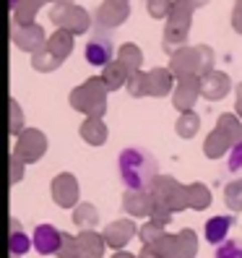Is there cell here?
Here are the masks:
<instances>
[{
    "label": "cell",
    "instance_id": "6da1fadb",
    "mask_svg": "<svg viewBox=\"0 0 242 258\" xmlns=\"http://www.w3.org/2000/svg\"><path fill=\"white\" fill-rule=\"evenodd\" d=\"M117 170H120V180L125 183L128 190H148L154 185V180L159 177L156 159L138 146H128L120 151Z\"/></svg>",
    "mask_w": 242,
    "mask_h": 258
},
{
    "label": "cell",
    "instance_id": "7a4b0ae2",
    "mask_svg": "<svg viewBox=\"0 0 242 258\" xmlns=\"http://www.w3.org/2000/svg\"><path fill=\"white\" fill-rule=\"evenodd\" d=\"M214 50L208 44H193V47H180L175 55H170V71L175 73V79H185V76H208L214 68Z\"/></svg>",
    "mask_w": 242,
    "mask_h": 258
},
{
    "label": "cell",
    "instance_id": "3957f363",
    "mask_svg": "<svg viewBox=\"0 0 242 258\" xmlns=\"http://www.w3.org/2000/svg\"><path fill=\"white\" fill-rule=\"evenodd\" d=\"M193 11L195 6L190 0H175L172 11L167 16V26H164L162 34V50L175 55L180 47H185L188 34H190V24H193Z\"/></svg>",
    "mask_w": 242,
    "mask_h": 258
},
{
    "label": "cell",
    "instance_id": "277c9868",
    "mask_svg": "<svg viewBox=\"0 0 242 258\" xmlns=\"http://www.w3.org/2000/svg\"><path fill=\"white\" fill-rule=\"evenodd\" d=\"M107 92L102 76H92L81 86H75L70 92V107L84 112L86 117H104L107 112Z\"/></svg>",
    "mask_w": 242,
    "mask_h": 258
},
{
    "label": "cell",
    "instance_id": "5b68a950",
    "mask_svg": "<svg viewBox=\"0 0 242 258\" xmlns=\"http://www.w3.org/2000/svg\"><path fill=\"white\" fill-rule=\"evenodd\" d=\"M50 21L57 29L70 32L73 37L89 32V26H92V16H89V11L81 8V6H75V3H55L50 8Z\"/></svg>",
    "mask_w": 242,
    "mask_h": 258
},
{
    "label": "cell",
    "instance_id": "8992f818",
    "mask_svg": "<svg viewBox=\"0 0 242 258\" xmlns=\"http://www.w3.org/2000/svg\"><path fill=\"white\" fill-rule=\"evenodd\" d=\"M148 190H151V196H154V201L162 204V206H167L172 214L175 211L188 209V185H180L177 180L170 177V175H159Z\"/></svg>",
    "mask_w": 242,
    "mask_h": 258
},
{
    "label": "cell",
    "instance_id": "52a82bcc",
    "mask_svg": "<svg viewBox=\"0 0 242 258\" xmlns=\"http://www.w3.org/2000/svg\"><path fill=\"white\" fill-rule=\"evenodd\" d=\"M162 258H195L198 253V237L193 230H183L177 235H164L154 248Z\"/></svg>",
    "mask_w": 242,
    "mask_h": 258
},
{
    "label": "cell",
    "instance_id": "ba28073f",
    "mask_svg": "<svg viewBox=\"0 0 242 258\" xmlns=\"http://www.w3.org/2000/svg\"><path fill=\"white\" fill-rule=\"evenodd\" d=\"M13 154H16L24 164L39 162L44 154H47V136H44L39 128H26L19 139H16Z\"/></svg>",
    "mask_w": 242,
    "mask_h": 258
},
{
    "label": "cell",
    "instance_id": "9c48e42d",
    "mask_svg": "<svg viewBox=\"0 0 242 258\" xmlns=\"http://www.w3.org/2000/svg\"><path fill=\"white\" fill-rule=\"evenodd\" d=\"M11 39L21 52H39L44 44H47V37H44V29L39 24H13L11 21Z\"/></svg>",
    "mask_w": 242,
    "mask_h": 258
},
{
    "label": "cell",
    "instance_id": "30bf717a",
    "mask_svg": "<svg viewBox=\"0 0 242 258\" xmlns=\"http://www.w3.org/2000/svg\"><path fill=\"white\" fill-rule=\"evenodd\" d=\"M52 201L60 209H75L78 206V180H75L70 172H60L52 180Z\"/></svg>",
    "mask_w": 242,
    "mask_h": 258
},
{
    "label": "cell",
    "instance_id": "8fae6325",
    "mask_svg": "<svg viewBox=\"0 0 242 258\" xmlns=\"http://www.w3.org/2000/svg\"><path fill=\"white\" fill-rule=\"evenodd\" d=\"M201 97V79L198 76H185V79H177V86L172 92V104L180 112H190L195 107V102Z\"/></svg>",
    "mask_w": 242,
    "mask_h": 258
},
{
    "label": "cell",
    "instance_id": "7c38bea8",
    "mask_svg": "<svg viewBox=\"0 0 242 258\" xmlns=\"http://www.w3.org/2000/svg\"><path fill=\"white\" fill-rule=\"evenodd\" d=\"M34 250L42 253V255H57L60 253V245H63V232L52 224H37L34 227Z\"/></svg>",
    "mask_w": 242,
    "mask_h": 258
},
{
    "label": "cell",
    "instance_id": "4fadbf2b",
    "mask_svg": "<svg viewBox=\"0 0 242 258\" xmlns=\"http://www.w3.org/2000/svg\"><path fill=\"white\" fill-rule=\"evenodd\" d=\"M138 232H141V230H138V227H135L130 219H115V222H110L107 227H104L102 235H104V240H107L110 248L123 250Z\"/></svg>",
    "mask_w": 242,
    "mask_h": 258
},
{
    "label": "cell",
    "instance_id": "5bb4252c",
    "mask_svg": "<svg viewBox=\"0 0 242 258\" xmlns=\"http://www.w3.org/2000/svg\"><path fill=\"white\" fill-rule=\"evenodd\" d=\"M97 24L104 29H117L120 24H125L130 16V6L128 3H117V0H104L97 8Z\"/></svg>",
    "mask_w": 242,
    "mask_h": 258
},
{
    "label": "cell",
    "instance_id": "9a60e30c",
    "mask_svg": "<svg viewBox=\"0 0 242 258\" xmlns=\"http://www.w3.org/2000/svg\"><path fill=\"white\" fill-rule=\"evenodd\" d=\"M229 86L232 81L224 71H211L208 76L201 79V97H206L208 102H219L229 94Z\"/></svg>",
    "mask_w": 242,
    "mask_h": 258
},
{
    "label": "cell",
    "instance_id": "2e32d148",
    "mask_svg": "<svg viewBox=\"0 0 242 258\" xmlns=\"http://www.w3.org/2000/svg\"><path fill=\"white\" fill-rule=\"evenodd\" d=\"M123 211H128L130 217H148L154 211V196L151 190H128L123 196Z\"/></svg>",
    "mask_w": 242,
    "mask_h": 258
},
{
    "label": "cell",
    "instance_id": "e0dca14e",
    "mask_svg": "<svg viewBox=\"0 0 242 258\" xmlns=\"http://www.w3.org/2000/svg\"><path fill=\"white\" fill-rule=\"evenodd\" d=\"M84 55H86V63L89 66L104 68V66L112 63L115 50H112V42L107 37H92V39H89V44H86V50H84Z\"/></svg>",
    "mask_w": 242,
    "mask_h": 258
},
{
    "label": "cell",
    "instance_id": "ac0fdd59",
    "mask_svg": "<svg viewBox=\"0 0 242 258\" xmlns=\"http://www.w3.org/2000/svg\"><path fill=\"white\" fill-rule=\"evenodd\" d=\"M146 79H148V97H167L177 86L175 73L170 68H151Z\"/></svg>",
    "mask_w": 242,
    "mask_h": 258
},
{
    "label": "cell",
    "instance_id": "d6986e66",
    "mask_svg": "<svg viewBox=\"0 0 242 258\" xmlns=\"http://www.w3.org/2000/svg\"><path fill=\"white\" fill-rule=\"evenodd\" d=\"M234 227V217L229 214H219V217H211L203 227V235L206 240L211 242V245H221V242H226V235H229V230Z\"/></svg>",
    "mask_w": 242,
    "mask_h": 258
},
{
    "label": "cell",
    "instance_id": "ffe728a7",
    "mask_svg": "<svg viewBox=\"0 0 242 258\" xmlns=\"http://www.w3.org/2000/svg\"><path fill=\"white\" fill-rule=\"evenodd\" d=\"M78 133H81V139L86 144H92V146H102L104 141H107V136H110L104 117H86L81 123V128H78Z\"/></svg>",
    "mask_w": 242,
    "mask_h": 258
},
{
    "label": "cell",
    "instance_id": "44dd1931",
    "mask_svg": "<svg viewBox=\"0 0 242 258\" xmlns=\"http://www.w3.org/2000/svg\"><path fill=\"white\" fill-rule=\"evenodd\" d=\"M75 245H78V253H89V255L102 258L107 240H104V235H99L94 230H81L78 235H75ZM78 253H75V255H78Z\"/></svg>",
    "mask_w": 242,
    "mask_h": 258
},
{
    "label": "cell",
    "instance_id": "7402d4cb",
    "mask_svg": "<svg viewBox=\"0 0 242 258\" xmlns=\"http://www.w3.org/2000/svg\"><path fill=\"white\" fill-rule=\"evenodd\" d=\"M128 79H130V73H128V68L120 63V60H112V63L104 66V71H102V81H104V86H107L110 92H117V89L128 86Z\"/></svg>",
    "mask_w": 242,
    "mask_h": 258
},
{
    "label": "cell",
    "instance_id": "603a6c76",
    "mask_svg": "<svg viewBox=\"0 0 242 258\" xmlns=\"http://www.w3.org/2000/svg\"><path fill=\"white\" fill-rule=\"evenodd\" d=\"M232 149H234L232 141L226 139L219 128L211 131V133L206 136V141H203V154H206L208 159H219V157H224L226 151H232Z\"/></svg>",
    "mask_w": 242,
    "mask_h": 258
},
{
    "label": "cell",
    "instance_id": "cb8c5ba5",
    "mask_svg": "<svg viewBox=\"0 0 242 258\" xmlns=\"http://www.w3.org/2000/svg\"><path fill=\"white\" fill-rule=\"evenodd\" d=\"M117 60L128 68V73H138L141 66H143V52L138 44H133V42H125V44H120V50H117Z\"/></svg>",
    "mask_w": 242,
    "mask_h": 258
},
{
    "label": "cell",
    "instance_id": "d4e9b609",
    "mask_svg": "<svg viewBox=\"0 0 242 258\" xmlns=\"http://www.w3.org/2000/svg\"><path fill=\"white\" fill-rule=\"evenodd\" d=\"M8 248H11V258H24V253H29V248H34V242L24 235V230L19 227V222H16V219H11Z\"/></svg>",
    "mask_w": 242,
    "mask_h": 258
},
{
    "label": "cell",
    "instance_id": "484cf974",
    "mask_svg": "<svg viewBox=\"0 0 242 258\" xmlns=\"http://www.w3.org/2000/svg\"><path fill=\"white\" fill-rule=\"evenodd\" d=\"M47 50L55 52L60 60H65L73 52V34L65 32V29H55V34L47 37Z\"/></svg>",
    "mask_w": 242,
    "mask_h": 258
},
{
    "label": "cell",
    "instance_id": "4316f807",
    "mask_svg": "<svg viewBox=\"0 0 242 258\" xmlns=\"http://www.w3.org/2000/svg\"><path fill=\"white\" fill-rule=\"evenodd\" d=\"M97 222H99V211H97L94 204L84 201V204H78L73 209V224L78 227V230H94Z\"/></svg>",
    "mask_w": 242,
    "mask_h": 258
},
{
    "label": "cell",
    "instance_id": "83f0119b",
    "mask_svg": "<svg viewBox=\"0 0 242 258\" xmlns=\"http://www.w3.org/2000/svg\"><path fill=\"white\" fill-rule=\"evenodd\" d=\"M216 128L226 136V139L232 141V146L242 144V120H239L237 115H229V112L219 115V120H216Z\"/></svg>",
    "mask_w": 242,
    "mask_h": 258
},
{
    "label": "cell",
    "instance_id": "f1b7e54d",
    "mask_svg": "<svg viewBox=\"0 0 242 258\" xmlns=\"http://www.w3.org/2000/svg\"><path fill=\"white\" fill-rule=\"evenodd\" d=\"M60 66H63V60H60L55 52H50V50H47V44H44L39 52L32 55V68L39 71V73H52V71H57Z\"/></svg>",
    "mask_w": 242,
    "mask_h": 258
},
{
    "label": "cell",
    "instance_id": "f546056e",
    "mask_svg": "<svg viewBox=\"0 0 242 258\" xmlns=\"http://www.w3.org/2000/svg\"><path fill=\"white\" fill-rule=\"evenodd\" d=\"M211 206V190L203 183H190L188 185V209L203 211Z\"/></svg>",
    "mask_w": 242,
    "mask_h": 258
},
{
    "label": "cell",
    "instance_id": "4dcf8cb0",
    "mask_svg": "<svg viewBox=\"0 0 242 258\" xmlns=\"http://www.w3.org/2000/svg\"><path fill=\"white\" fill-rule=\"evenodd\" d=\"M198 128H201V117L195 115L193 110L190 112H180L177 123H175V131H177L180 139H193V136L198 133Z\"/></svg>",
    "mask_w": 242,
    "mask_h": 258
},
{
    "label": "cell",
    "instance_id": "1f68e13d",
    "mask_svg": "<svg viewBox=\"0 0 242 258\" xmlns=\"http://www.w3.org/2000/svg\"><path fill=\"white\" fill-rule=\"evenodd\" d=\"M42 6V0H19L13 8V24H34V16Z\"/></svg>",
    "mask_w": 242,
    "mask_h": 258
},
{
    "label": "cell",
    "instance_id": "d6a6232c",
    "mask_svg": "<svg viewBox=\"0 0 242 258\" xmlns=\"http://www.w3.org/2000/svg\"><path fill=\"white\" fill-rule=\"evenodd\" d=\"M164 235H167V232H164V224H159V222H154V219H148V222L141 227V232H138L143 248H156L159 240H162Z\"/></svg>",
    "mask_w": 242,
    "mask_h": 258
},
{
    "label": "cell",
    "instance_id": "836d02e7",
    "mask_svg": "<svg viewBox=\"0 0 242 258\" xmlns=\"http://www.w3.org/2000/svg\"><path fill=\"white\" fill-rule=\"evenodd\" d=\"M224 204L229 206V211H242V177L224 188Z\"/></svg>",
    "mask_w": 242,
    "mask_h": 258
},
{
    "label": "cell",
    "instance_id": "e575fe53",
    "mask_svg": "<svg viewBox=\"0 0 242 258\" xmlns=\"http://www.w3.org/2000/svg\"><path fill=\"white\" fill-rule=\"evenodd\" d=\"M128 94L135 97V99H141V97H148V79H146V73L138 71V73H133L130 79H128Z\"/></svg>",
    "mask_w": 242,
    "mask_h": 258
},
{
    "label": "cell",
    "instance_id": "d590c367",
    "mask_svg": "<svg viewBox=\"0 0 242 258\" xmlns=\"http://www.w3.org/2000/svg\"><path fill=\"white\" fill-rule=\"evenodd\" d=\"M8 107H11V123H8V133L19 139V136L26 131V128H24V112H21L19 102L13 99V97H11V102H8Z\"/></svg>",
    "mask_w": 242,
    "mask_h": 258
},
{
    "label": "cell",
    "instance_id": "8d00e7d4",
    "mask_svg": "<svg viewBox=\"0 0 242 258\" xmlns=\"http://www.w3.org/2000/svg\"><path fill=\"white\" fill-rule=\"evenodd\" d=\"M175 0H146V8H148V16L151 19H167L170 11H172Z\"/></svg>",
    "mask_w": 242,
    "mask_h": 258
},
{
    "label": "cell",
    "instance_id": "74e56055",
    "mask_svg": "<svg viewBox=\"0 0 242 258\" xmlns=\"http://www.w3.org/2000/svg\"><path fill=\"white\" fill-rule=\"evenodd\" d=\"M214 258H242V242H237V240L221 242L214 253Z\"/></svg>",
    "mask_w": 242,
    "mask_h": 258
},
{
    "label": "cell",
    "instance_id": "f35d334b",
    "mask_svg": "<svg viewBox=\"0 0 242 258\" xmlns=\"http://www.w3.org/2000/svg\"><path fill=\"white\" fill-rule=\"evenodd\" d=\"M151 219L167 227V224L172 222V211H170L167 206H162V204H156V201H154V211H151Z\"/></svg>",
    "mask_w": 242,
    "mask_h": 258
},
{
    "label": "cell",
    "instance_id": "ab89813d",
    "mask_svg": "<svg viewBox=\"0 0 242 258\" xmlns=\"http://www.w3.org/2000/svg\"><path fill=\"white\" fill-rule=\"evenodd\" d=\"M21 177H24V162H21L16 154H13V151H11V183L16 185Z\"/></svg>",
    "mask_w": 242,
    "mask_h": 258
},
{
    "label": "cell",
    "instance_id": "60d3db41",
    "mask_svg": "<svg viewBox=\"0 0 242 258\" xmlns=\"http://www.w3.org/2000/svg\"><path fill=\"white\" fill-rule=\"evenodd\" d=\"M229 172H239L242 170V144H237L232 151H229V167H226Z\"/></svg>",
    "mask_w": 242,
    "mask_h": 258
},
{
    "label": "cell",
    "instance_id": "b9f144b4",
    "mask_svg": "<svg viewBox=\"0 0 242 258\" xmlns=\"http://www.w3.org/2000/svg\"><path fill=\"white\" fill-rule=\"evenodd\" d=\"M232 29L237 34H242V0H234V8H232Z\"/></svg>",
    "mask_w": 242,
    "mask_h": 258
},
{
    "label": "cell",
    "instance_id": "7bdbcfd3",
    "mask_svg": "<svg viewBox=\"0 0 242 258\" xmlns=\"http://www.w3.org/2000/svg\"><path fill=\"white\" fill-rule=\"evenodd\" d=\"M234 110H237V117L242 120V84H237V99H234Z\"/></svg>",
    "mask_w": 242,
    "mask_h": 258
},
{
    "label": "cell",
    "instance_id": "ee69618b",
    "mask_svg": "<svg viewBox=\"0 0 242 258\" xmlns=\"http://www.w3.org/2000/svg\"><path fill=\"white\" fill-rule=\"evenodd\" d=\"M138 258H162V255H159L154 248H143V250L138 253Z\"/></svg>",
    "mask_w": 242,
    "mask_h": 258
},
{
    "label": "cell",
    "instance_id": "f6af8a7d",
    "mask_svg": "<svg viewBox=\"0 0 242 258\" xmlns=\"http://www.w3.org/2000/svg\"><path fill=\"white\" fill-rule=\"evenodd\" d=\"M190 3H193L195 8H203V6H208V3H211V0H190Z\"/></svg>",
    "mask_w": 242,
    "mask_h": 258
},
{
    "label": "cell",
    "instance_id": "bcb514c9",
    "mask_svg": "<svg viewBox=\"0 0 242 258\" xmlns=\"http://www.w3.org/2000/svg\"><path fill=\"white\" fill-rule=\"evenodd\" d=\"M112 258H138V255H130V253H115Z\"/></svg>",
    "mask_w": 242,
    "mask_h": 258
},
{
    "label": "cell",
    "instance_id": "7dc6e473",
    "mask_svg": "<svg viewBox=\"0 0 242 258\" xmlns=\"http://www.w3.org/2000/svg\"><path fill=\"white\" fill-rule=\"evenodd\" d=\"M8 6H11V11H13V8L19 6V0H8Z\"/></svg>",
    "mask_w": 242,
    "mask_h": 258
},
{
    "label": "cell",
    "instance_id": "c3c4849f",
    "mask_svg": "<svg viewBox=\"0 0 242 258\" xmlns=\"http://www.w3.org/2000/svg\"><path fill=\"white\" fill-rule=\"evenodd\" d=\"M75 258H97V255H89V253H78Z\"/></svg>",
    "mask_w": 242,
    "mask_h": 258
},
{
    "label": "cell",
    "instance_id": "681fc988",
    "mask_svg": "<svg viewBox=\"0 0 242 258\" xmlns=\"http://www.w3.org/2000/svg\"><path fill=\"white\" fill-rule=\"evenodd\" d=\"M42 3H52L55 6V3H60V0H42Z\"/></svg>",
    "mask_w": 242,
    "mask_h": 258
},
{
    "label": "cell",
    "instance_id": "f907efd6",
    "mask_svg": "<svg viewBox=\"0 0 242 258\" xmlns=\"http://www.w3.org/2000/svg\"><path fill=\"white\" fill-rule=\"evenodd\" d=\"M60 3H73V0H60Z\"/></svg>",
    "mask_w": 242,
    "mask_h": 258
},
{
    "label": "cell",
    "instance_id": "816d5d0a",
    "mask_svg": "<svg viewBox=\"0 0 242 258\" xmlns=\"http://www.w3.org/2000/svg\"><path fill=\"white\" fill-rule=\"evenodd\" d=\"M117 3H128V0H117Z\"/></svg>",
    "mask_w": 242,
    "mask_h": 258
}]
</instances>
